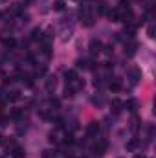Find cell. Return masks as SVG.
<instances>
[{
    "instance_id": "cell-1",
    "label": "cell",
    "mask_w": 156,
    "mask_h": 158,
    "mask_svg": "<svg viewBox=\"0 0 156 158\" xmlns=\"http://www.w3.org/2000/svg\"><path fill=\"white\" fill-rule=\"evenodd\" d=\"M110 107H112L114 114H120V112H121V109H123V101H121V99H118V98H114V99L110 101Z\"/></svg>"
},
{
    "instance_id": "cell-2",
    "label": "cell",
    "mask_w": 156,
    "mask_h": 158,
    "mask_svg": "<svg viewBox=\"0 0 156 158\" xmlns=\"http://www.w3.org/2000/svg\"><path fill=\"white\" fill-rule=\"evenodd\" d=\"M107 147H108V144H107V140H101L99 144H96V147H94V151H96V155H105V153H107Z\"/></svg>"
},
{
    "instance_id": "cell-3",
    "label": "cell",
    "mask_w": 156,
    "mask_h": 158,
    "mask_svg": "<svg viewBox=\"0 0 156 158\" xmlns=\"http://www.w3.org/2000/svg\"><path fill=\"white\" fill-rule=\"evenodd\" d=\"M11 156L13 158H26V151L18 145H13L11 147Z\"/></svg>"
},
{
    "instance_id": "cell-4",
    "label": "cell",
    "mask_w": 156,
    "mask_h": 158,
    "mask_svg": "<svg viewBox=\"0 0 156 158\" xmlns=\"http://www.w3.org/2000/svg\"><path fill=\"white\" fill-rule=\"evenodd\" d=\"M64 77H66V83H68V85H72V83H75V81L79 79V77H77V72H75V70H66Z\"/></svg>"
},
{
    "instance_id": "cell-5",
    "label": "cell",
    "mask_w": 156,
    "mask_h": 158,
    "mask_svg": "<svg viewBox=\"0 0 156 158\" xmlns=\"http://www.w3.org/2000/svg\"><path fill=\"white\" fill-rule=\"evenodd\" d=\"M97 131H99V123L97 121H92L86 127V136H94V134H97Z\"/></svg>"
},
{
    "instance_id": "cell-6",
    "label": "cell",
    "mask_w": 156,
    "mask_h": 158,
    "mask_svg": "<svg viewBox=\"0 0 156 158\" xmlns=\"http://www.w3.org/2000/svg\"><path fill=\"white\" fill-rule=\"evenodd\" d=\"M108 18H110L112 22H120V20H121V9H112V11H108Z\"/></svg>"
},
{
    "instance_id": "cell-7",
    "label": "cell",
    "mask_w": 156,
    "mask_h": 158,
    "mask_svg": "<svg viewBox=\"0 0 156 158\" xmlns=\"http://www.w3.org/2000/svg\"><path fill=\"white\" fill-rule=\"evenodd\" d=\"M4 46H6V48H15V46H17V40H15L13 37H6V39H4Z\"/></svg>"
},
{
    "instance_id": "cell-8",
    "label": "cell",
    "mask_w": 156,
    "mask_h": 158,
    "mask_svg": "<svg viewBox=\"0 0 156 158\" xmlns=\"http://www.w3.org/2000/svg\"><path fill=\"white\" fill-rule=\"evenodd\" d=\"M99 48H101V42H99V40H92V42H90V50H92V53H99V52H101Z\"/></svg>"
},
{
    "instance_id": "cell-9",
    "label": "cell",
    "mask_w": 156,
    "mask_h": 158,
    "mask_svg": "<svg viewBox=\"0 0 156 158\" xmlns=\"http://www.w3.org/2000/svg\"><path fill=\"white\" fill-rule=\"evenodd\" d=\"M55 85H57L55 77H48V79H46V90H53V88H55Z\"/></svg>"
},
{
    "instance_id": "cell-10",
    "label": "cell",
    "mask_w": 156,
    "mask_h": 158,
    "mask_svg": "<svg viewBox=\"0 0 156 158\" xmlns=\"http://www.w3.org/2000/svg\"><path fill=\"white\" fill-rule=\"evenodd\" d=\"M18 98H20V92L18 90H13V92L7 94V101H17Z\"/></svg>"
},
{
    "instance_id": "cell-11",
    "label": "cell",
    "mask_w": 156,
    "mask_h": 158,
    "mask_svg": "<svg viewBox=\"0 0 156 158\" xmlns=\"http://www.w3.org/2000/svg\"><path fill=\"white\" fill-rule=\"evenodd\" d=\"M42 39V31L40 29H33L31 31V40H40Z\"/></svg>"
},
{
    "instance_id": "cell-12",
    "label": "cell",
    "mask_w": 156,
    "mask_h": 158,
    "mask_svg": "<svg viewBox=\"0 0 156 158\" xmlns=\"http://www.w3.org/2000/svg\"><path fill=\"white\" fill-rule=\"evenodd\" d=\"M110 90H112V92H120V90H121V83H120V81H112V83H110Z\"/></svg>"
},
{
    "instance_id": "cell-13",
    "label": "cell",
    "mask_w": 156,
    "mask_h": 158,
    "mask_svg": "<svg viewBox=\"0 0 156 158\" xmlns=\"http://www.w3.org/2000/svg\"><path fill=\"white\" fill-rule=\"evenodd\" d=\"M72 96H75V88L70 85V87H66V90H64V98H72Z\"/></svg>"
},
{
    "instance_id": "cell-14",
    "label": "cell",
    "mask_w": 156,
    "mask_h": 158,
    "mask_svg": "<svg viewBox=\"0 0 156 158\" xmlns=\"http://www.w3.org/2000/svg\"><path fill=\"white\" fill-rule=\"evenodd\" d=\"M63 142H64V144H66V145H72V144H74V142H75V140H74V134H66V136H64V140H63Z\"/></svg>"
},
{
    "instance_id": "cell-15",
    "label": "cell",
    "mask_w": 156,
    "mask_h": 158,
    "mask_svg": "<svg viewBox=\"0 0 156 158\" xmlns=\"http://www.w3.org/2000/svg\"><path fill=\"white\" fill-rule=\"evenodd\" d=\"M125 105L129 107V110H136V109H134V107H136V101H134V99H129Z\"/></svg>"
},
{
    "instance_id": "cell-16",
    "label": "cell",
    "mask_w": 156,
    "mask_h": 158,
    "mask_svg": "<svg viewBox=\"0 0 156 158\" xmlns=\"http://www.w3.org/2000/svg\"><path fill=\"white\" fill-rule=\"evenodd\" d=\"M20 116H22V110H20V109H15V110L11 112V118H20Z\"/></svg>"
},
{
    "instance_id": "cell-17",
    "label": "cell",
    "mask_w": 156,
    "mask_h": 158,
    "mask_svg": "<svg viewBox=\"0 0 156 158\" xmlns=\"http://www.w3.org/2000/svg\"><path fill=\"white\" fill-rule=\"evenodd\" d=\"M136 145H138V140H132V142H129V144H127V149H129V151H132Z\"/></svg>"
},
{
    "instance_id": "cell-18",
    "label": "cell",
    "mask_w": 156,
    "mask_h": 158,
    "mask_svg": "<svg viewBox=\"0 0 156 158\" xmlns=\"http://www.w3.org/2000/svg\"><path fill=\"white\" fill-rule=\"evenodd\" d=\"M63 7H64V4H63L61 0H59V2H55V11H61Z\"/></svg>"
},
{
    "instance_id": "cell-19",
    "label": "cell",
    "mask_w": 156,
    "mask_h": 158,
    "mask_svg": "<svg viewBox=\"0 0 156 158\" xmlns=\"http://www.w3.org/2000/svg\"><path fill=\"white\" fill-rule=\"evenodd\" d=\"M147 33H149V37H154V28H153V26H151V28H149V31H147Z\"/></svg>"
},
{
    "instance_id": "cell-20",
    "label": "cell",
    "mask_w": 156,
    "mask_h": 158,
    "mask_svg": "<svg viewBox=\"0 0 156 158\" xmlns=\"http://www.w3.org/2000/svg\"><path fill=\"white\" fill-rule=\"evenodd\" d=\"M134 158H145V156H143V155H136Z\"/></svg>"
},
{
    "instance_id": "cell-21",
    "label": "cell",
    "mask_w": 156,
    "mask_h": 158,
    "mask_svg": "<svg viewBox=\"0 0 156 158\" xmlns=\"http://www.w3.org/2000/svg\"><path fill=\"white\" fill-rule=\"evenodd\" d=\"M2 144H4V140H2V136H0V145H2Z\"/></svg>"
}]
</instances>
